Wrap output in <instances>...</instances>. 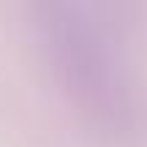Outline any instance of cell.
Returning <instances> with one entry per match:
<instances>
[{
    "label": "cell",
    "instance_id": "obj_1",
    "mask_svg": "<svg viewBox=\"0 0 147 147\" xmlns=\"http://www.w3.org/2000/svg\"><path fill=\"white\" fill-rule=\"evenodd\" d=\"M123 11L98 3H44L36 19L47 60L68 98L117 139L136 136L144 123Z\"/></svg>",
    "mask_w": 147,
    "mask_h": 147
}]
</instances>
